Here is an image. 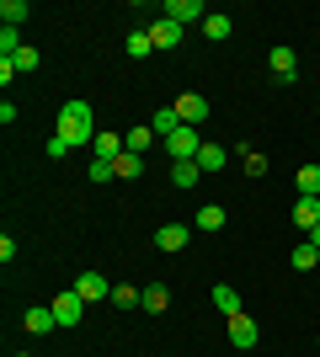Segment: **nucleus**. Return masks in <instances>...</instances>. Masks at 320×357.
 I'll return each mask as SVG.
<instances>
[{"label":"nucleus","instance_id":"bb28decb","mask_svg":"<svg viewBox=\"0 0 320 357\" xmlns=\"http://www.w3.org/2000/svg\"><path fill=\"white\" fill-rule=\"evenodd\" d=\"M203 32H208L213 43H224L229 38V16H203Z\"/></svg>","mask_w":320,"mask_h":357},{"label":"nucleus","instance_id":"20e7f679","mask_svg":"<svg viewBox=\"0 0 320 357\" xmlns=\"http://www.w3.org/2000/svg\"><path fill=\"white\" fill-rule=\"evenodd\" d=\"M54 320H59V326H80V320H86V298H80L75 288L59 294V298H54Z\"/></svg>","mask_w":320,"mask_h":357},{"label":"nucleus","instance_id":"a211bd4d","mask_svg":"<svg viewBox=\"0 0 320 357\" xmlns=\"http://www.w3.org/2000/svg\"><path fill=\"white\" fill-rule=\"evenodd\" d=\"M198 171L208 176V171H224V144H203L198 149Z\"/></svg>","mask_w":320,"mask_h":357},{"label":"nucleus","instance_id":"1a4fd4ad","mask_svg":"<svg viewBox=\"0 0 320 357\" xmlns=\"http://www.w3.org/2000/svg\"><path fill=\"white\" fill-rule=\"evenodd\" d=\"M166 16L176 22V27H187V22L208 16V6H203V0H166Z\"/></svg>","mask_w":320,"mask_h":357},{"label":"nucleus","instance_id":"cd10ccee","mask_svg":"<svg viewBox=\"0 0 320 357\" xmlns=\"http://www.w3.org/2000/svg\"><path fill=\"white\" fill-rule=\"evenodd\" d=\"M22 38H16V27H0V54H6V59H16V54H22Z\"/></svg>","mask_w":320,"mask_h":357},{"label":"nucleus","instance_id":"473e14b6","mask_svg":"<svg viewBox=\"0 0 320 357\" xmlns=\"http://www.w3.org/2000/svg\"><path fill=\"white\" fill-rule=\"evenodd\" d=\"M16 357H27V352H16Z\"/></svg>","mask_w":320,"mask_h":357},{"label":"nucleus","instance_id":"ddd939ff","mask_svg":"<svg viewBox=\"0 0 320 357\" xmlns=\"http://www.w3.org/2000/svg\"><path fill=\"white\" fill-rule=\"evenodd\" d=\"M198 181H203L198 160H176V165H171V187H182V192H187V187H198Z\"/></svg>","mask_w":320,"mask_h":357},{"label":"nucleus","instance_id":"423d86ee","mask_svg":"<svg viewBox=\"0 0 320 357\" xmlns=\"http://www.w3.org/2000/svg\"><path fill=\"white\" fill-rule=\"evenodd\" d=\"M187 240H192V229H187V224H160V229H155V245H160L166 256L187 251Z\"/></svg>","mask_w":320,"mask_h":357},{"label":"nucleus","instance_id":"f257e3e1","mask_svg":"<svg viewBox=\"0 0 320 357\" xmlns=\"http://www.w3.org/2000/svg\"><path fill=\"white\" fill-rule=\"evenodd\" d=\"M54 134L64 144H96V118H91V102H64L59 107V123H54Z\"/></svg>","mask_w":320,"mask_h":357},{"label":"nucleus","instance_id":"39448f33","mask_svg":"<svg viewBox=\"0 0 320 357\" xmlns=\"http://www.w3.org/2000/svg\"><path fill=\"white\" fill-rule=\"evenodd\" d=\"M75 294L86 298V304H102V298H112V283H107L102 272H80V278H75Z\"/></svg>","mask_w":320,"mask_h":357},{"label":"nucleus","instance_id":"aec40b11","mask_svg":"<svg viewBox=\"0 0 320 357\" xmlns=\"http://www.w3.org/2000/svg\"><path fill=\"white\" fill-rule=\"evenodd\" d=\"M289 261H294L299 272H320V251L310 245V240H305V245H294V256H289Z\"/></svg>","mask_w":320,"mask_h":357},{"label":"nucleus","instance_id":"393cba45","mask_svg":"<svg viewBox=\"0 0 320 357\" xmlns=\"http://www.w3.org/2000/svg\"><path fill=\"white\" fill-rule=\"evenodd\" d=\"M128 54H134V59H150V54H155V38H150V32H128Z\"/></svg>","mask_w":320,"mask_h":357},{"label":"nucleus","instance_id":"f3484780","mask_svg":"<svg viewBox=\"0 0 320 357\" xmlns=\"http://www.w3.org/2000/svg\"><path fill=\"white\" fill-rule=\"evenodd\" d=\"M123 144L134 149V155H144V149L155 144V128H150V123H139V128H128V134H123Z\"/></svg>","mask_w":320,"mask_h":357},{"label":"nucleus","instance_id":"0eeeda50","mask_svg":"<svg viewBox=\"0 0 320 357\" xmlns=\"http://www.w3.org/2000/svg\"><path fill=\"white\" fill-rule=\"evenodd\" d=\"M267 64H273V75H277V80H283V86H289L294 75H299V54H294L289 43H277L273 54H267Z\"/></svg>","mask_w":320,"mask_h":357},{"label":"nucleus","instance_id":"7ed1b4c3","mask_svg":"<svg viewBox=\"0 0 320 357\" xmlns=\"http://www.w3.org/2000/svg\"><path fill=\"white\" fill-rule=\"evenodd\" d=\"M171 107H176V118H182L187 128H198V123L208 118V102H203L198 91H182V96H176V102H171Z\"/></svg>","mask_w":320,"mask_h":357},{"label":"nucleus","instance_id":"9b49d317","mask_svg":"<svg viewBox=\"0 0 320 357\" xmlns=\"http://www.w3.org/2000/svg\"><path fill=\"white\" fill-rule=\"evenodd\" d=\"M150 38H155V48H176V43H182V27H176L171 16H160V22L150 27Z\"/></svg>","mask_w":320,"mask_h":357},{"label":"nucleus","instance_id":"4468645a","mask_svg":"<svg viewBox=\"0 0 320 357\" xmlns=\"http://www.w3.org/2000/svg\"><path fill=\"white\" fill-rule=\"evenodd\" d=\"M294 224H299V229H315L320 224V197H299V203H294Z\"/></svg>","mask_w":320,"mask_h":357},{"label":"nucleus","instance_id":"412c9836","mask_svg":"<svg viewBox=\"0 0 320 357\" xmlns=\"http://www.w3.org/2000/svg\"><path fill=\"white\" fill-rule=\"evenodd\" d=\"M213 304L224 310V320H229V314H241V294H235L229 283H219V288H213Z\"/></svg>","mask_w":320,"mask_h":357},{"label":"nucleus","instance_id":"5701e85b","mask_svg":"<svg viewBox=\"0 0 320 357\" xmlns=\"http://www.w3.org/2000/svg\"><path fill=\"white\" fill-rule=\"evenodd\" d=\"M0 16H6V27H22V22H27V0H0Z\"/></svg>","mask_w":320,"mask_h":357},{"label":"nucleus","instance_id":"a878e982","mask_svg":"<svg viewBox=\"0 0 320 357\" xmlns=\"http://www.w3.org/2000/svg\"><path fill=\"white\" fill-rule=\"evenodd\" d=\"M112 304H118V310H134V304H144V288H112Z\"/></svg>","mask_w":320,"mask_h":357},{"label":"nucleus","instance_id":"c756f323","mask_svg":"<svg viewBox=\"0 0 320 357\" xmlns=\"http://www.w3.org/2000/svg\"><path fill=\"white\" fill-rule=\"evenodd\" d=\"M245 149V144H241ZM245 171H251V176H261V171H267V155H257V149H245Z\"/></svg>","mask_w":320,"mask_h":357},{"label":"nucleus","instance_id":"dca6fc26","mask_svg":"<svg viewBox=\"0 0 320 357\" xmlns=\"http://www.w3.org/2000/svg\"><path fill=\"white\" fill-rule=\"evenodd\" d=\"M294 187H299V197H320V165H299Z\"/></svg>","mask_w":320,"mask_h":357},{"label":"nucleus","instance_id":"4be33fe9","mask_svg":"<svg viewBox=\"0 0 320 357\" xmlns=\"http://www.w3.org/2000/svg\"><path fill=\"white\" fill-rule=\"evenodd\" d=\"M166 304H171V288L166 283H150V288H144V310H150V314H160Z\"/></svg>","mask_w":320,"mask_h":357},{"label":"nucleus","instance_id":"2eb2a0df","mask_svg":"<svg viewBox=\"0 0 320 357\" xmlns=\"http://www.w3.org/2000/svg\"><path fill=\"white\" fill-rule=\"evenodd\" d=\"M22 320H27V331H32V336H48V331L59 326V320H54V310H43V304H38V310H27Z\"/></svg>","mask_w":320,"mask_h":357},{"label":"nucleus","instance_id":"f03ea898","mask_svg":"<svg viewBox=\"0 0 320 357\" xmlns=\"http://www.w3.org/2000/svg\"><path fill=\"white\" fill-rule=\"evenodd\" d=\"M166 149H171V160H198V149H203V139H198V128H176V134L166 139Z\"/></svg>","mask_w":320,"mask_h":357},{"label":"nucleus","instance_id":"2f4dec72","mask_svg":"<svg viewBox=\"0 0 320 357\" xmlns=\"http://www.w3.org/2000/svg\"><path fill=\"white\" fill-rule=\"evenodd\" d=\"M310 245H315V251H320V224H315V229H310Z\"/></svg>","mask_w":320,"mask_h":357},{"label":"nucleus","instance_id":"c85d7f7f","mask_svg":"<svg viewBox=\"0 0 320 357\" xmlns=\"http://www.w3.org/2000/svg\"><path fill=\"white\" fill-rule=\"evenodd\" d=\"M91 181H118V171H112V160H91Z\"/></svg>","mask_w":320,"mask_h":357},{"label":"nucleus","instance_id":"6e6552de","mask_svg":"<svg viewBox=\"0 0 320 357\" xmlns=\"http://www.w3.org/2000/svg\"><path fill=\"white\" fill-rule=\"evenodd\" d=\"M229 347H241V352L257 347V320L251 314H229Z\"/></svg>","mask_w":320,"mask_h":357},{"label":"nucleus","instance_id":"7c9ffc66","mask_svg":"<svg viewBox=\"0 0 320 357\" xmlns=\"http://www.w3.org/2000/svg\"><path fill=\"white\" fill-rule=\"evenodd\" d=\"M16 70H38V64H43V59H38V48H22V54H16Z\"/></svg>","mask_w":320,"mask_h":357},{"label":"nucleus","instance_id":"b1692460","mask_svg":"<svg viewBox=\"0 0 320 357\" xmlns=\"http://www.w3.org/2000/svg\"><path fill=\"white\" fill-rule=\"evenodd\" d=\"M198 229H224V208H219V203H203L198 208Z\"/></svg>","mask_w":320,"mask_h":357},{"label":"nucleus","instance_id":"9d476101","mask_svg":"<svg viewBox=\"0 0 320 357\" xmlns=\"http://www.w3.org/2000/svg\"><path fill=\"white\" fill-rule=\"evenodd\" d=\"M150 128H155V139L166 144V139L176 134V128H182V118H176V107H160V112H155V118H150Z\"/></svg>","mask_w":320,"mask_h":357},{"label":"nucleus","instance_id":"f8f14e48","mask_svg":"<svg viewBox=\"0 0 320 357\" xmlns=\"http://www.w3.org/2000/svg\"><path fill=\"white\" fill-rule=\"evenodd\" d=\"M112 171H118V181H134V176H144V155H134V149H123L118 160H112Z\"/></svg>","mask_w":320,"mask_h":357},{"label":"nucleus","instance_id":"6ab92c4d","mask_svg":"<svg viewBox=\"0 0 320 357\" xmlns=\"http://www.w3.org/2000/svg\"><path fill=\"white\" fill-rule=\"evenodd\" d=\"M123 149H128V144H123V134H96V160H118Z\"/></svg>","mask_w":320,"mask_h":357}]
</instances>
